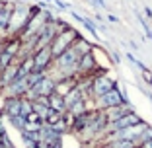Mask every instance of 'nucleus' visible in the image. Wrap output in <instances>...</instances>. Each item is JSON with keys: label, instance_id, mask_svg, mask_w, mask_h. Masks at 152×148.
Segmentation results:
<instances>
[{"label": "nucleus", "instance_id": "obj_22", "mask_svg": "<svg viewBox=\"0 0 152 148\" xmlns=\"http://www.w3.org/2000/svg\"><path fill=\"white\" fill-rule=\"evenodd\" d=\"M2 148H16V146H14V144H12V140H10V142H6V144H2Z\"/></svg>", "mask_w": 152, "mask_h": 148}, {"label": "nucleus", "instance_id": "obj_8", "mask_svg": "<svg viewBox=\"0 0 152 148\" xmlns=\"http://www.w3.org/2000/svg\"><path fill=\"white\" fill-rule=\"evenodd\" d=\"M27 90H29V86H27V80H26V76H23V78H16L12 84L2 88L0 94H4V98H23V94H26Z\"/></svg>", "mask_w": 152, "mask_h": 148}, {"label": "nucleus", "instance_id": "obj_5", "mask_svg": "<svg viewBox=\"0 0 152 148\" xmlns=\"http://www.w3.org/2000/svg\"><path fill=\"white\" fill-rule=\"evenodd\" d=\"M102 68H99L98 61H96V55L90 51V53L82 55L80 61H78V68H76V76L82 78V76H92V74H96V72H99Z\"/></svg>", "mask_w": 152, "mask_h": 148}, {"label": "nucleus", "instance_id": "obj_6", "mask_svg": "<svg viewBox=\"0 0 152 148\" xmlns=\"http://www.w3.org/2000/svg\"><path fill=\"white\" fill-rule=\"evenodd\" d=\"M31 57H33V70H37V72H47L51 68V64H53V55H51L49 47H43V49L35 51Z\"/></svg>", "mask_w": 152, "mask_h": 148}, {"label": "nucleus", "instance_id": "obj_2", "mask_svg": "<svg viewBox=\"0 0 152 148\" xmlns=\"http://www.w3.org/2000/svg\"><path fill=\"white\" fill-rule=\"evenodd\" d=\"M117 82L109 76L105 70H99L96 74H92V84H90V99H96L99 96H103L105 92H109L111 88H115Z\"/></svg>", "mask_w": 152, "mask_h": 148}, {"label": "nucleus", "instance_id": "obj_14", "mask_svg": "<svg viewBox=\"0 0 152 148\" xmlns=\"http://www.w3.org/2000/svg\"><path fill=\"white\" fill-rule=\"evenodd\" d=\"M31 107H33V111L39 115L41 121H45V119H47V115H49V111H51L49 105H47V103H41V101H31Z\"/></svg>", "mask_w": 152, "mask_h": 148}, {"label": "nucleus", "instance_id": "obj_4", "mask_svg": "<svg viewBox=\"0 0 152 148\" xmlns=\"http://www.w3.org/2000/svg\"><path fill=\"white\" fill-rule=\"evenodd\" d=\"M78 35H80V33L76 31L74 27H68V29H64V31L57 33V35H55V39L51 41V45H49L53 58L58 57L61 53H64L66 49H70V45L74 43V39H76Z\"/></svg>", "mask_w": 152, "mask_h": 148}, {"label": "nucleus", "instance_id": "obj_20", "mask_svg": "<svg viewBox=\"0 0 152 148\" xmlns=\"http://www.w3.org/2000/svg\"><path fill=\"white\" fill-rule=\"evenodd\" d=\"M137 148H152V139H148V140H142V142H139V146Z\"/></svg>", "mask_w": 152, "mask_h": 148}, {"label": "nucleus", "instance_id": "obj_24", "mask_svg": "<svg viewBox=\"0 0 152 148\" xmlns=\"http://www.w3.org/2000/svg\"><path fill=\"white\" fill-rule=\"evenodd\" d=\"M47 2H55V0H47Z\"/></svg>", "mask_w": 152, "mask_h": 148}, {"label": "nucleus", "instance_id": "obj_15", "mask_svg": "<svg viewBox=\"0 0 152 148\" xmlns=\"http://www.w3.org/2000/svg\"><path fill=\"white\" fill-rule=\"evenodd\" d=\"M8 123H10V125H12L16 131H23V127H26V117H22V115L8 117Z\"/></svg>", "mask_w": 152, "mask_h": 148}, {"label": "nucleus", "instance_id": "obj_12", "mask_svg": "<svg viewBox=\"0 0 152 148\" xmlns=\"http://www.w3.org/2000/svg\"><path fill=\"white\" fill-rule=\"evenodd\" d=\"M49 107L53 109V111H58V113H66V107H64V99L63 96H58V94H51L49 96Z\"/></svg>", "mask_w": 152, "mask_h": 148}, {"label": "nucleus", "instance_id": "obj_1", "mask_svg": "<svg viewBox=\"0 0 152 148\" xmlns=\"http://www.w3.org/2000/svg\"><path fill=\"white\" fill-rule=\"evenodd\" d=\"M33 8H35V6H27V4H23V2H14L10 23H8V29H6L4 37H18L20 33H22V29L26 27L29 16L33 14Z\"/></svg>", "mask_w": 152, "mask_h": 148}, {"label": "nucleus", "instance_id": "obj_3", "mask_svg": "<svg viewBox=\"0 0 152 148\" xmlns=\"http://www.w3.org/2000/svg\"><path fill=\"white\" fill-rule=\"evenodd\" d=\"M121 103H129V98L119 86L111 88L109 92H105L103 96L94 99V107L96 109H107V107H115V105H121Z\"/></svg>", "mask_w": 152, "mask_h": 148}, {"label": "nucleus", "instance_id": "obj_23", "mask_svg": "<svg viewBox=\"0 0 152 148\" xmlns=\"http://www.w3.org/2000/svg\"><path fill=\"white\" fill-rule=\"evenodd\" d=\"M45 148H63V144H49V146H45Z\"/></svg>", "mask_w": 152, "mask_h": 148}, {"label": "nucleus", "instance_id": "obj_16", "mask_svg": "<svg viewBox=\"0 0 152 148\" xmlns=\"http://www.w3.org/2000/svg\"><path fill=\"white\" fill-rule=\"evenodd\" d=\"M31 111H33V107H31V99L22 98V103H20V115L26 117V115H29Z\"/></svg>", "mask_w": 152, "mask_h": 148}, {"label": "nucleus", "instance_id": "obj_11", "mask_svg": "<svg viewBox=\"0 0 152 148\" xmlns=\"http://www.w3.org/2000/svg\"><path fill=\"white\" fill-rule=\"evenodd\" d=\"M70 49L74 51L76 55H78V57H82V55H86V53H90V51L94 49V45H92V43H90V41H86L84 37L82 35H78L74 39V43H72L70 45Z\"/></svg>", "mask_w": 152, "mask_h": 148}, {"label": "nucleus", "instance_id": "obj_7", "mask_svg": "<svg viewBox=\"0 0 152 148\" xmlns=\"http://www.w3.org/2000/svg\"><path fill=\"white\" fill-rule=\"evenodd\" d=\"M139 121H142V119H140V117L134 113V109H133V111L125 113L123 117H119L117 121H113V123H109V125H105V135H107V133H113V131L127 129V127H131V125H137Z\"/></svg>", "mask_w": 152, "mask_h": 148}, {"label": "nucleus", "instance_id": "obj_18", "mask_svg": "<svg viewBox=\"0 0 152 148\" xmlns=\"http://www.w3.org/2000/svg\"><path fill=\"white\" fill-rule=\"evenodd\" d=\"M127 58H129V61H131V63L134 64V66H139V68H140V70H142V72H146V70H148V68L144 66V64L140 63V61H139V58H137V57H134L133 53H127Z\"/></svg>", "mask_w": 152, "mask_h": 148}, {"label": "nucleus", "instance_id": "obj_21", "mask_svg": "<svg viewBox=\"0 0 152 148\" xmlns=\"http://www.w3.org/2000/svg\"><path fill=\"white\" fill-rule=\"evenodd\" d=\"M90 4H94V6H98V8H103V6H105V2H103V0H88Z\"/></svg>", "mask_w": 152, "mask_h": 148}, {"label": "nucleus", "instance_id": "obj_17", "mask_svg": "<svg viewBox=\"0 0 152 148\" xmlns=\"http://www.w3.org/2000/svg\"><path fill=\"white\" fill-rule=\"evenodd\" d=\"M80 23H82V26H84L94 37H98V27H96V23L92 22V20H88V18H84V16H82V22H80Z\"/></svg>", "mask_w": 152, "mask_h": 148}, {"label": "nucleus", "instance_id": "obj_10", "mask_svg": "<svg viewBox=\"0 0 152 148\" xmlns=\"http://www.w3.org/2000/svg\"><path fill=\"white\" fill-rule=\"evenodd\" d=\"M20 103H22V98H4V105L0 109V115L6 117V119L20 115Z\"/></svg>", "mask_w": 152, "mask_h": 148}, {"label": "nucleus", "instance_id": "obj_19", "mask_svg": "<svg viewBox=\"0 0 152 148\" xmlns=\"http://www.w3.org/2000/svg\"><path fill=\"white\" fill-rule=\"evenodd\" d=\"M26 123H43V121L39 119V115L35 111H31L29 115H26Z\"/></svg>", "mask_w": 152, "mask_h": 148}, {"label": "nucleus", "instance_id": "obj_13", "mask_svg": "<svg viewBox=\"0 0 152 148\" xmlns=\"http://www.w3.org/2000/svg\"><path fill=\"white\" fill-rule=\"evenodd\" d=\"M86 111H90L88 109V103H86V99H80V101H76V103H72L70 107L66 109V113L74 119V117H78V115H82V113H86Z\"/></svg>", "mask_w": 152, "mask_h": 148}, {"label": "nucleus", "instance_id": "obj_9", "mask_svg": "<svg viewBox=\"0 0 152 148\" xmlns=\"http://www.w3.org/2000/svg\"><path fill=\"white\" fill-rule=\"evenodd\" d=\"M133 111V107H131V103H121V105H115V107H107V109H102L103 117H105V123H113L117 121L119 117H123L125 113Z\"/></svg>", "mask_w": 152, "mask_h": 148}]
</instances>
